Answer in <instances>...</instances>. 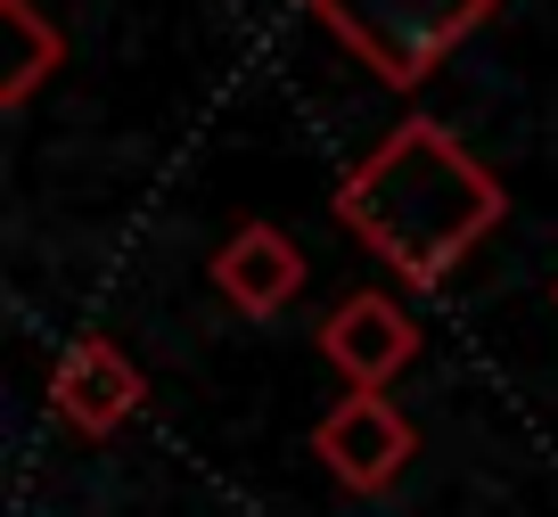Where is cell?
Listing matches in <instances>:
<instances>
[{"label":"cell","instance_id":"cell-1","mask_svg":"<svg viewBox=\"0 0 558 517\" xmlns=\"http://www.w3.org/2000/svg\"><path fill=\"white\" fill-rule=\"evenodd\" d=\"M337 214H345L353 239H362L369 255H386L411 288H436V279L501 223V181H493L444 123L411 116L345 172Z\"/></svg>","mask_w":558,"mask_h":517},{"label":"cell","instance_id":"cell-2","mask_svg":"<svg viewBox=\"0 0 558 517\" xmlns=\"http://www.w3.org/2000/svg\"><path fill=\"white\" fill-rule=\"evenodd\" d=\"M378 83L411 91L501 9V0H304Z\"/></svg>","mask_w":558,"mask_h":517},{"label":"cell","instance_id":"cell-3","mask_svg":"<svg viewBox=\"0 0 558 517\" xmlns=\"http://www.w3.org/2000/svg\"><path fill=\"white\" fill-rule=\"evenodd\" d=\"M313 452L337 468V484H353V493H386V484L402 477V460H411V428H402L395 402L345 395L329 419H320Z\"/></svg>","mask_w":558,"mask_h":517},{"label":"cell","instance_id":"cell-4","mask_svg":"<svg viewBox=\"0 0 558 517\" xmlns=\"http://www.w3.org/2000/svg\"><path fill=\"white\" fill-rule=\"evenodd\" d=\"M320 353H329V362L345 370L362 395H378V386L418 353V328H411V312H402L395 296L362 288V296H345V304L329 312V328H320Z\"/></svg>","mask_w":558,"mask_h":517},{"label":"cell","instance_id":"cell-5","mask_svg":"<svg viewBox=\"0 0 558 517\" xmlns=\"http://www.w3.org/2000/svg\"><path fill=\"white\" fill-rule=\"evenodd\" d=\"M50 395H58V419H66V428L116 435L123 419L140 411V370L123 362L107 337H83L66 362H58V386H50Z\"/></svg>","mask_w":558,"mask_h":517},{"label":"cell","instance_id":"cell-6","mask_svg":"<svg viewBox=\"0 0 558 517\" xmlns=\"http://www.w3.org/2000/svg\"><path fill=\"white\" fill-rule=\"evenodd\" d=\"M214 279H222V296H230L239 312H279L288 296L304 288V255H296V239H288V230L246 223L239 239L214 255Z\"/></svg>","mask_w":558,"mask_h":517},{"label":"cell","instance_id":"cell-7","mask_svg":"<svg viewBox=\"0 0 558 517\" xmlns=\"http://www.w3.org/2000/svg\"><path fill=\"white\" fill-rule=\"evenodd\" d=\"M9 25H17V74L0 83V99L25 107V99H34V83L50 74V58H58V34L34 17V0H9Z\"/></svg>","mask_w":558,"mask_h":517}]
</instances>
